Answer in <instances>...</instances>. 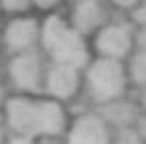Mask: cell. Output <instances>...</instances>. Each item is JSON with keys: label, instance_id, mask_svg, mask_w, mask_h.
Returning a JSON list of instances; mask_svg holds the SVG:
<instances>
[{"label": "cell", "instance_id": "6da1fadb", "mask_svg": "<svg viewBox=\"0 0 146 144\" xmlns=\"http://www.w3.org/2000/svg\"><path fill=\"white\" fill-rule=\"evenodd\" d=\"M43 39H45L47 49L53 53V57L61 65L75 69L85 63L87 51H85L81 37L75 31L67 29L65 23L61 19H57V16H51L47 21L45 31H43Z\"/></svg>", "mask_w": 146, "mask_h": 144}, {"label": "cell", "instance_id": "7a4b0ae2", "mask_svg": "<svg viewBox=\"0 0 146 144\" xmlns=\"http://www.w3.org/2000/svg\"><path fill=\"white\" fill-rule=\"evenodd\" d=\"M89 83L100 100H112L124 89V71L116 59L98 61L89 71Z\"/></svg>", "mask_w": 146, "mask_h": 144}, {"label": "cell", "instance_id": "3957f363", "mask_svg": "<svg viewBox=\"0 0 146 144\" xmlns=\"http://www.w3.org/2000/svg\"><path fill=\"white\" fill-rule=\"evenodd\" d=\"M8 122L10 126L31 138L35 134H43L41 130V104H31L29 100L16 98L8 104Z\"/></svg>", "mask_w": 146, "mask_h": 144}, {"label": "cell", "instance_id": "277c9868", "mask_svg": "<svg viewBox=\"0 0 146 144\" xmlns=\"http://www.w3.org/2000/svg\"><path fill=\"white\" fill-rule=\"evenodd\" d=\"M108 128L96 116H83L77 120L69 134V144H108Z\"/></svg>", "mask_w": 146, "mask_h": 144}, {"label": "cell", "instance_id": "5b68a950", "mask_svg": "<svg viewBox=\"0 0 146 144\" xmlns=\"http://www.w3.org/2000/svg\"><path fill=\"white\" fill-rule=\"evenodd\" d=\"M10 73L14 81L25 89H36L41 77V65L35 55H21L10 63Z\"/></svg>", "mask_w": 146, "mask_h": 144}, {"label": "cell", "instance_id": "8992f818", "mask_svg": "<svg viewBox=\"0 0 146 144\" xmlns=\"http://www.w3.org/2000/svg\"><path fill=\"white\" fill-rule=\"evenodd\" d=\"M98 47L104 55H108L110 59H116V57L126 55V51L130 49V37H128V33L124 29L110 27L100 35Z\"/></svg>", "mask_w": 146, "mask_h": 144}, {"label": "cell", "instance_id": "52a82bcc", "mask_svg": "<svg viewBox=\"0 0 146 144\" xmlns=\"http://www.w3.org/2000/svg\"><path fill=\"white\" fill-rule=\"evenodd\" d=\"M77 87V73L73 67L59 65L49 73V92L57 98H69Z\"/></svg>", "mask_w": 146, "mask_h": 144}, {"label": "cell", "instance_id": "ba28073f", "mask_svg": "<svg viewBox=\"0 0 146 144\" xmlns=\"http://www.w3.org/2000/svg\"><path fill=\"white\" fill-rule=\"evenodd\" d=\"M36 37V25L33 21H14L6 29V43L14 49L29 47Z\"/></svg>", "mask_w": 146, "mask_h": 144}, {"label": "cell", "instance_id": "9c48e42d", "mask_svg": "<svg viewBox=\"0 0 146 144\" xmlns=\"http://www.w3.org/2000/svg\"><path fill=\"white\" fill-rule=\"evenodd\" d=\"M63 110L53 104V102H45L41 104V130L43 134H59L63 130Z\"/></svg>", "mask_w": 146, "mask_h": 144}, {"label": "cell", "instance_id": "30bf717a", "mask_svg": "<svg viewBox=\"0 0 146 144\" xmlns=\"http://www.w3.org/2000/svg\"><path fill=\"white\" fill-rule=\"evenodd\" d=\"M102 19V10L94 0H85L75 8V25L79 31H91Z\"/></svg>", "mask_w": 146, "mask_h": 144}, {"label": "cell", "instance_id": "8fae6325", "mask_svg": "<svg viewBox=\"0 0 146 144\" xmlns=\"http://www.w3.org/2000/svg\"><path fill=\"white\" fill-rule=\"evenodd\" d=\"M108 118L110 120H114L118 124H126V122H130L132 116H134V110L130 106H112L110 110H106Z\"/></svg>", "mask_w": 146, "mask_h": 144}, {"label": "cell", "instance_id": "7c38bea8", "mask_svg": "<svg viewBox=\"0 0 146 144\" xmlns=\"http://www.w3.org/2000/svg\"><path fill=\"white\" fill-rule=\"evenodd\" d=\"M132 75L138 83H146V53H140V55L134 57L132 61Z\"/></svg>", "mask_w": 146, "mask_h": 144}, {"label": "cell", "instance_id": "4fadbf2b", "mask_svg": "<svg viewBox=\"0 0 146 144\" xmlns=\"http://www.w3.org/2000/svg\"><path fill=\"white\" fill-rule=\"evenodd\" d=\"M2 6L6 10L16 12V10H25L29 6V0H2Z\"/></svg>", "mask_w": 146, "mask_h": 144}, {"label": "cell", "instance_id": "5bb4252c", "mask_svg": "<svg viewBox=\"0 0 146 144\" xmlns=\"http://www.w3.org/2000/svg\"><path fill=\"white\" fill-rule=\"evenodd\" d=\"M116 144H142L140 136L134 134V132H122L120 138L116 140Z\"/></svg>", "mask_w": 146, "mask_h": 144}, {"label": "cell", "instance_id": "9a60e30c", "mask_svg": "<svg viewBox=\"0 0 146 144\" xmlns=\"http://www.w3.org/2000/svg\"><path fill=\"white\" fill-rule=\"evenodd\" d=\"M8 144H33V140L27 138V136H16V138H12Z\"/></svg>", "mask_w": 146, "mask_h": 144}, {"label": "cell", "instance_id": "2e32d148", "mask_svg": "<svg viewBox=\"0 0 146 144\" xmlns=\"http://www.w3.org/2000/svg\"><path fill=\"white\" fill-rule=\"evenodd\" d=\"M35 2L39 4V6H53L55 2H57V0H35Z\"/></svg>", "mask_w": 146, "mask_h": 144}, {"label": "cell", "instance_id": "e0dca14e", "mask_svg": "<svg viewBox=\"0 0 146 144\" xmlns=\"http://www.w3.org/2000/svg\"><path fill=\"white\" fill-rule=\"evenodd\" d=\"M116 2H118L120 6H132V4L136 2V0H116Z\"/></svg>", "mask_w": 146, "mask_h": 144}, {"label": "cell", "instance_id": "ac0fdd59", "mask_svg": "<svg viewBox=\"0 0 146 144\" xmlns=\"http://www.w3.org/2000/svg\"><path fill=\"white\" fill-rule=\"evenodd\" d=\"M0 144H2V130H0Z\"/></svg>", "mask_w": 146, "mask_h": 144}, {"label": "cell", "instance_id": "d6986e66", "mask_svg": "<svg viewBox=\"0 0 146 144\" xmlns=\"http://www.w3.org/2000/svg\"><path fill=\"white\" fill-rule=\"evenodd\" d=\"M0 100H2V87H0Z\"/></svg>", "mask_w": 146, "mask_h": 144}]
</instances>
